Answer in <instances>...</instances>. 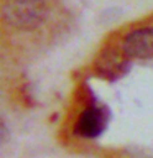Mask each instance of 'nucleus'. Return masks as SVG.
Listing matches in <instances>:
<instances>
[{"instance_id": "4", "label": "nucleus", "mask_w": 153, "mask_h": 158, "mask_svg": "<svg viewBox=\"0 0 153 158\" xmlns=\"http://www.w3.org/2000/svg\"><path fill=\"white\" fill-rule=\"evenodd\" d=\"M128 58L125 53L122 51V54H118V51H114V49H105V51L101 53V56L97 58L96 61V73L101 77L105 79H118L120 76H123L127 71V59Z\"/></svg>"}, {"instance_id": "2", "label": "nucleus", "mask_w": 153, "mask_h": 158, "mask_svg": "<svg viewBox=\"0 0 153 158\" xmlns=\"http://www.w3.org/2000/svg\"><path fill=\"white\" fill-rule=\"evenodd\" d=\"M109 123V110L102 106H89L79 114L74 123V133L82 138H97Z\"/></svg>"}, {"instance_id": "3", "label": "nucleus", "mask_w": 153, "mask_h": 158, "mask_svg": "<svg viewBox=\"0 0 153 158\" xmlns=\"http://www.w3.org/2000/svg\"><path fill=\"white\" fill-rule=\"evenodd\" d=\"M122 51L132 59L153 58V28H137L122 40Z\"/></svg>"}, {"instance_id": "1", "label": "nucleus", "mask_w": 153, "mask_h": 158, "mask_svg": "<svg viewBox=\"0 0 153 158\" xmlns=\"http://www.w3.org/2000/svg\"><path fill=\"white\" fill-rule=\"evenodd\" d=\"M46 17L44 0H8L3 7V18L10 27L18 30H33Z\"/></svg>"}]
</instances>
